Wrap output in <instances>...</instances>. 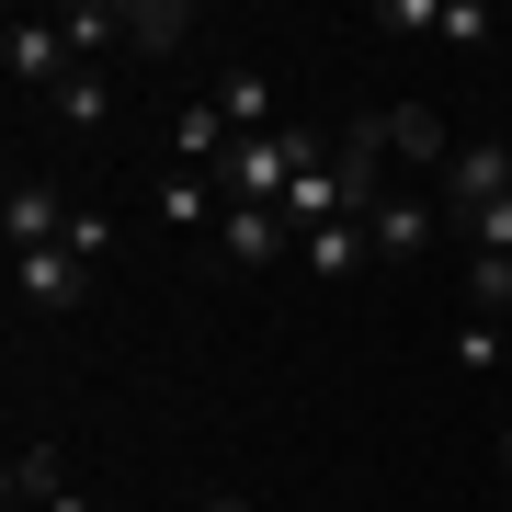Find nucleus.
I'll use <instances>...</instances> for the list:
<instances>
[{
	"label": "nucleus",
	"mask_w": 512,
	"mask_h": 512,
	"mask_svg": "<svg viewBox=\"0 0 512 512\" xmlns=\"http://www.w3.org/2000/svg\"><path fill=\"white\" fill-rule=\"evenodd\" d=\"M0 69H12V92H57L80 57H69V35H57V12H12L0 23Z\"/></svg>",
	"instance_id": "nucleus-1"
},
{
	"label": "nucleus",
	"mask_w": 512,
	"mask_h": 512,
	"mask_svg": "<svg viewBox=\"0 0 512 512\" xmlns=\"http://www.w3.org/2000/svg\"><path fill=\"white\" fill-rule=\"evenodd\" d=\"M0 239H12V262H23V251H57V239H69V205H57V183L12 171V194H0Z\"/></svg>",
	"instance_id": "nucleus-2"
},
{
	"label": "nucleus",
	"mask_w": 512,
	"mask_h": 512,
	"mask_svg": "<svg viewBox=\"0 0 512 512\" xmlns=\"http://www.w3.org/2000/svg\"><path fill=\"white\" fill-rule=\"evenodd\" d=\"M285 239H296V228L274 217V205H217V262H239V274H262Z\"/></svg>",
	"instance_id": "nucleus-3"
},
{
	"label": "nucleus",
	"mask_w": 512,
	"mask_h": 512,
	"mask_svg": "<svg viewBox=\"0 0 512 512\" xmlns=\"http://www.w3.org/2000/svg\"><path fill=\"white\" fill-rule=\"evenodd\" d=\"M217 114H228L239 137H285V80L274 69H228L217 80Z\"/></svg>",
	"instance_id": "nucleus-4"
},
{
	"label": "nucleus",
	"mask_w": 512,
	"mask_h": 512,
	"mask_svg": "<svg viewBox=\"0 0 512 512\" xmlns=\"http://www.w3.org/2000/svg\"><path fill=\"white\" fill-rule=\"evenodd\" d=\"M444 194H456L467 217H490V205L512 194V148H501V137H478V148H456V160H444Z\"/></svg>",
	"instance_id": "nucleus-5"
},
{
	"label": "nucleus",
	"mask_w": 512,
	"mask_h": 512,
	"mask_svg": "<svg viewBox=\"0 0 512 512\" xmlns=\"http://www.w3.org/2000/svg\"><path fill=\"white\" fill-rule=\"evenodd\" d=\"M80 274H92V262H80L69 239H57V251H23V262H12L23 308H46V319H57V308H80Z\"/></svg>",
	"instance_id": "nucleus-6"
},
{
	"label": "nucleus",
	"mask_w": 512,
	"mask_h": 512,
	"mask_svg": "<svg viewBox=\"0 0 512 512\" xmlns=\"http://www.w3.org/2000/svg\"><path fill=\"white\" fill-rule=\"evenodd\" d=\"M433 205H421V194H387L376 205V217H365V239H376V262H421V251H433Z\"/></svg>",
	"instance_id": "nucleus-7"
},
{
	"label": "nucleus",
	"mask_w": 512,
	"mask_h": 512,
	"mask_svg": "<svg viewBox=\"0 0 512 512\" xmlns=\"http://www.w3.org/2000/svg\"><path fill=\"white\" fill-rule=\"evenodd\" d=\"M228 148H239V126L217 114V92H205V103H183V126H171V171H217Z\"/></svg>",
	"instance_id": "nucleus-8"
},
{
	"label": "nucleus",
	"mask_w": 512,
	"mask_h": 512,
	"mask_svg": "<svg viewBox=\"0 0 512 512\" xmlns=\"http://www.w3.org/2000/svg\"><path fill=\"white\" fill-rule=\"evenodd\" d=\"M296 262H308L319 285H342V274L376 262V239H365V217H342V228H308V239H296Z\"/></svg>",
	"instance_id": "nucleus-9"
},
{
	"label": "nucleus",
	"mask_w": 512,
	"mask_h": 512,
	"mask_svg": "<svg viewBox=\"0 0 512 512\" xmlns=\"http://www.w3.org/2000/svg\"><path fill=\"white\" fill-rule=\"evenodd\" d=\"M57 35H69V57H80V69H103V57H114V35H126V12H114V0H69V12H57Z\"/></svg>",
	"instance_id": "nucleus-10"
},
{
	"label": "nucleus",
	"mask_w": 512,
	"mask_h": 512,
	"mask_svg": "<svg viewBox=\"0 0 512 512\" xmlns=\"http://www.w3.org/2000/svg\"><path fill=\"white\" fill-rule=\"evenodd\" d=\"M183 35H194V12H183V0H126V46H137V57H171Z\"/></svg>",
	"instance_id": "nucleus-11"
},
{
	"label": "nucleus",
	"mask_w": 512,
	"mask_h": 512,
	"mask_svg": "<svg viewBox=\"0 0 512 512\" xmlns=\"http://www.w3.org/2000/svg\"><path fill=\"white\" fill-rule=\"evenodd\" d=\"M387 148H399V160H456V148H444V114H433V103H387Z\"/></svg>",
	"instance_id": "nucleus-12"
},
{
	"label": "nucleus",
	"mask_w": 512,
	"mask_h": 512,
	"mask_svg": "<svg viewBox=\"0 0 512 512\" xmlns=\"http://www.w3.org/2000/svg\"><path fill=\"white\" fill-rule=\"evenodd\" d=\"M46 103H57V126H103V114H114V69H69Z\"/></svg>",
	"instance_id": "nucleus-13"
},
{
	"label": "nucleus",
	"mask_w": 512,
	"mask_h": 512,
	"mask_svg": "<svg viewBox=\"0 0 512 512\" xmlns=\"http://www.w3.org/2000/svg\"><path fill=\"white\" fill-rule=\"evenodd\" d=\"M148 217L160 228H205V171H171V183L148 194Z\"/></svg>",
	"instance_id": "nucleus-14"
},
{
	"label": "nucleus",
	"mask_w": 512,
	"mask_h": 512,
	"mask_svg": "<svg viewBox=\"0 0 512 512\" xmlns=\"http://www.w3.org/2000/svg\"><path fill=\"white\" fill-rule=\"evenodd\" d=\"M467 308H512V262L501 251H467Z\"/></svg>",
	"instance_id": "nucleus-15"
},
{
	"label": "nucleus",
	"mask_w": 512,
	"mask_h": 512,
	"mask_svg": "<svg viewBox=\"0 0 512 512\" xmlns=\"http://www.w3.org/2000/svg\"><path fill=\"white\" fill-rule=\"evenodd\" d=\"M12 501H57V444H23L12 456Z\"/></svg>",
	"instance_id": "nucleus-16"
},
{
	"label": "nucleus",
	"mask_w": 512,
	"mask_h": 512,
	"mask_svg": "<svg viewBox=\"0 0 512 512\" xmlns=\"http://www.w3.org/2000/svg\"><path fill=\"white\" fill-rule=\"evenodd\" d=\"M433 35H456V46H490V35H501V23H490V12H478V0H444V23H433Z\"/></svg>",
	"instance_id": "nucleus-17"
},
{
	"label": "nucleus",
	"mask_w": 512,
	"mask_h": 512,
	"mask_svg": "<svg viewBox=\"0 0 512 512\" xmlns=\"http://www.w3.org/2000/svg\"><path fill=\"white\" fill-rule=\"evenodd\" d=\"M456 365H467V376H490V365H501V330H490V319H467V330H456Z\"/></svg>",
	"instance_id": "nucleus-18"
},
{
	"label": "nucleus",
	"mask_w": 512,
	"mask_h": 512,
	"mask_svg": "<svg viewBox=\"0 0 512 512\" xmlns=\"http://www.w3.org/2000/svg\"><path fill=\"white\" fill-rule=\"evenodd\" d=\"M467 251H501V262H512V194L490 205V217H467Z\"/></svg>",
	"instance_id": "nucleus-19"
},
{
	"label": "nucleus",
	"mask_w": 512,
	"mask_h": 512,
	"mask_svg": "<svg viewBox=\"0 0 512 512\" xmlns=\"http://www.w3.org/2000/svg\"><path fill=\"white\" fill-rule=\"evenodd\" d=\"M46 512H92V501H80V490H57V501H46Z\"/></svg>",
	"instance_id": "nucleus-20"
},
{
	"label": "nucleus",
	"mask_w": 512,
	"mask_h": 512,
	"mask_svg": "<svg viewBox=\"0 0 512 512\" xmlns=\"http://www.w3.org/2000/svg\"><path fill=\"white\" fill-rule=\"evenodd\" d=\"M501 478H512V421H501Z\"/></svg>",
	"instance_id": "nucleus-21"
},
{
	"label": "nucleus",
	"mask_w": 512,
	"mask_h": 512,
	"mask_svg": "<svg viewBox=\"0 0 512 512\" xmlns=\"http://www.w3.org/2000/svg\"><path fill=\"white\" fill-rule=\"evenodd\" d=\"M205 512H251V501H205Z\"/></svg>",
	"instance_id": "nucleus-22"
}]
</instances>
